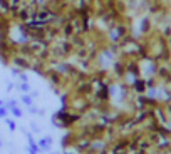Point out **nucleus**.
Returning a JSON list of instances; mask_svg holds the SVG:
<instances>
[{
	"mask_svg": "<svg viewBox=\"0 0 171 154\" xmlns=\"http://www.w3.org/2000/svg\"><path fill=\"white\" fill-rule=\"evenodd\" d=\"M4 121H5V124H7L8 131H12V133H14V131L17 129V124H15V121H14V119H8V117H5Z\"/></svg>",
	"mask_w": 171,
	"mask_h": 154,
	"instance_id": "obj_12",
	"label": "nucleus"
},
{
	"mask_svg": "<svg viewBox=\"0 0 171 154\" xmlns=\"http://www.w3.org/2000/svg\"><path fill=\"white\" fill-rule=\"evenodd\" d=\"M69 40H71V44L74 45V50H76V49H79V47H86L87 35H84V34H81V32H76Z\"/></svg>",
	"mask_w": 171,
	"mask_h": 154,
	"instance_id": "obj_5",
	"label": "nucleus"
},
{
	"mask_svg": "<svg viewBox=\"0 0 171 154\" xmlns=\"http://www.w3.org/2000/svg\"><path fill=\"white\" fill-rule=\"evenodd\" d=\"M111 72H113V75H114L116 80L123 79L124 74H126V59L119 55V57L113 62V65H111Z\"/></svg>",
	"mask_w": 171,
	"mask_h": 154,
	"instance_id": "obj_3",
	"label": "nucleus"
},
{
	"mask_svg": "<svg viewBox=\"0 0 171 154\" xmlns=\"http://www.w3.org/2000/svg\"><path fill=\"white\" fill-rule=\"evenodd\" d=\"M20 72H24V70H20L18 67H14V65L10 67V74L14 75V77H18V74H20Z\"/></svg>",
	"mask_w": 171,
	"mask_h": 154,
	"instance_id": "obj_16",
	"label": "nucleus"
},
{
	"mask_svg": "<svg viewBox=\"0 0 171 154\" xmlns=\"http://www.w3.org/2000/svg\"><path fill=\"white\" fill-rule=\"evenodd\" d=\"M169 62H171V55H169Z\"/></svg>",
	"mask_w": 171,
	"mask_h": 154,
	"instance_id": "obj_28",
	"label": "nucleus"
},
{
	"mask_svg": "<svg viewBox=\"0 0 171 154\" xmlns=\"http://www.w3.org/2000/svg\"><path fill=\"white\" fill-rule=\"evenodd\" d=\"M15 89H18L20 92H24V94H29L30 90H32L29 82H18V84H15Z\"/></svg>",
	"mask_w": 171,
	"mask_h": 154,
	"instance_id": "obj_10",
	"label": "nucleus"
},
{
	"mask_svg": "<svg viewBox=\"0 0 171 154\" xmlns=\"http://www.w3.org/2000/svg\"><path fill=\"white\" fill-rule=\"evenodd\" d=\"M2 106H5V100L4 99H0V107H2Z\"/></svg>",
	"mask_w": 171,
	"mask_h": 154,
	"instance_id": "obj_24",
	"label": "nucleus"
},
{
	"mask_svg": "<svg viewBox=\"0 0 171 154\" xmlns=\"http://www.w3.org/2000/svg\"><path fill=\"white\" fill-rule=\"evenodd\" d=\"M131 24L133 22H129L126 17H124L123 20H119V22H116L114 25L107 27V30L104 32L106 39H107V44H119L127 34L131 32Z\"/></svg>",
	"mask_w": 171,
	"mask_h": 154,
	"instance_id": "obj_1",
	"label": "nucleus"
},
{
	"mask_svg": "<svg viewBox=\"0 0 171 154\" xmlns=\"http://www.w3.org/2000/svg\"><path fill=\"white\" fill-rule=\"evenodd\" d=\"M168 152H171V141H169V147H168Z\"/></svg>",
	"mask_w": 171,
	"mask_h": 154,
	"instance_id": "obj_26",
	"label": "nucleus"
},
{
	"mask_svg": "<svg viewBox=\"0 0 171 154\" xmlns=\"http://www.w3.org/2000/svg\"><path fill=\"white\" fill-rule=\"evenodd\" d=\"M20 102H22L25 107H29V106L34 104V97L30 96V94H22V96H20Z\"/></svg>",
	"mask_w": 171,
	"mask_h": 154,
	"instance_id": "obj_9",
	"label": "nucleus"
},
{
	"mask_svg": "<svg viewBox=\"0 0 171 154\" xmlns=\"http://www.w3.org/2000/svg\"><path fill=\"white\" fill-rule=\"evenodd\" d=\"M8 112H10V114L14 116V117H22V116H24V111H22L20 107H18V106H15V107L8 109Z\"/></svg>",
	"mask_w": 171,
	"mask_h": 154,
	"instance_id": "obj_11",
	"label": "nucleus"
},
{
	"mask_svg": "<svg viewBox=\"0 0 171 154\" xmlns=\"http://www.w3.org/2000/svg\"><path fill=\"white\" fill-rule=\"evenodd\" d=\"M17 79L20 80V82H29V77H27V74H25V72H20Z\"/></svg>",
	"mask_w": 171,
	"mask_h": 154,
	"instance_id": "obj_17",
	"label": "nucleus"
},
{
	"mask_svg": "<svg viewBox=\"0 0 171 154\" xmlns=\"http://www.w3.org/2000/svg\"><path fill=\"white\" fill-rule=\"evenodd\" d=\"M52 143H54V139H52L51 136H45V137H40L39 141H37V146L40 147V151H45V152H49L52 147Z\"/></svg>",
	"mask_w": 171,
	"mask_h": 154,
	"instance_id": "obj_7",
	"label": "nucleus"
},
{
	"mask_svg": "<svg viewBox=\"0 0 171 154\" xmlns=\"http://www.w3.org/2000/svg\"><path fill=\"white\" fill-rule=\"evenodd\" d=\"M74 34H76V29H74V25L71 24V22H66V24L61 27V35L64 37V39H71Z\"/></svg>",
	"mask_w": 171,
	"mask_h": 154,
	"instance_id": "obj_8",
	"label": "nucleus"
},
{
	"mask_svg": "<svg viewBox=\"0 0 171 154\" xmlns=\"http://www.w3.org/2000/svg\"><path fill=\"white\" fill-rule=\"evenodd\" d=\"M39 111H40V109H37L35 107V106H29V107H27V112H29V114H32V116H35V114H39Z\"/></svg>",
	"mask_w": 171,
	"mask_h": 154,
	"instance_id": "obj_14",
	"label": "nucleus"
},
{
	"mask_svg": "<svg viewBox=\"0 0 171 154\" xmlns=\"http://www.w3.org/2000/svg\"><path fill=\"white\" fill-rule=\"evenodd\" d=\"M156 154H171V152H168V151H159V152H156Z\"/></svg>",
	"mask_w": 171,
	"mask_h": 154,
	"instance_id": "obj_23",
	"label": "nucleus"
},
{
	"mask_svg": "<svg viewBox=\"0 0 171 154\" xmlns=\"http://www.w3.org/2000/svg\"><path fill=\"white\" fill-rule=\"evenodd\" d=\"M64 154H77V152H76V151H69V149H66V151H64Z\"/></svg>",
	"mask_w": 171,
	"mask_h": 154,
	"instance_id": "obj_21",
	"label": "nucleus"
},
{
	"mask_svg": "<svg viewBox=\"0 0 171 154\" xmlns=\"http://www.w3.org/2000/svg\"><path fill=\"white\" fill-rule=\"evenodd\" d=\"M166 42H168V45H169V49H171V37H168V39H166Z\"/></svg>",
	"mask_w": 171,
	"mask_h": 154,
	"instance_id": "obj_22",
	"label": "nucleus"
},
{
	"mask_svg": "<svg viewBox=\"0 0 171 154\" xmlns=\"http://www.w3.org/2000/svg\"><path fill=\"white\" fill-rule=\"evenodd\" d=\"M14 87H15V84H12V82H8V86H7V90H8V92H10V90H12V89H14Z\"/></svg>",
	"mask_w": 171,
	"mask_h": 154,
	"instance_id": "obj_20",
	"label": "nucleus"
},
{
	"mask_svg": "<svg viewBox=\"0 0 171 154\" xmlns=\"http://www.w3.org/2000/svg\"><path fill=\"white\" fill-rule=\"evenodd\" d=\"M4 147V141H2V137H0V149Z\"/></svg>",
	"mask_w": 171,
	"mask_h": 154,
	"instance_id": "obj_25",
	"label": "nucleus"
},
{
	"mask_svg": "<svg viewBox=\"0 0 171 154\" xmlns=\"http://www.w3.org/2000/svg\"><path fill=\"white\" fill-rule=\"evenodd\" d=\"M51 154H59V152H51Z\"/></svg>",
	"mask_w": 171,
	"mask_h": 154,
	"instance_id": "obj_27",
	"label": "nucleus"
},
{
	"mask_svg": "<svg viewBox=\"0 0 171 154\" xmlns=\"http://www.w3.org/2000/svg\"><path fill=\"white\" fill-rule=\"evenodd\" d=\"M24 134H25L27 143H29V146H27V152H29V154H40V152H42L40 147L37 146L35 139H34V136H32V133H27V131L24 129Z\"/></svg>",
	"mask_w": 171,
	"mask_h": 154,
	"instance_id": "obj_4",
	"label": "nucleus"
},
{
	"mask_svg": "<svg viewBox=\"0 0 171 154\" xmlns=\"http://www.w3.org/2000/svg\"><path fill=\"white\" fill-rule=\"evenodd\" d=\"M15 106H18V100H17V99H8V100H5V107H7V109H12V107H15Z\"/></svg>",
	"mask_w": 171,
	"mask_h": 154,
	"instance_id": "obj_13",
	"label": "nucleus"
},
{
	"mask_svg": "<svg viewBox=\"0 0 171 154\" xmlns=\"http://www.w3.org/2000/svg\"><path fill=\"white\" fill-rule=\"evenodd\" d=\"M146 80H144V77H138V79L134 80V84L131 86V90H133V94H144L146 92Z\"/></svg>",
	"mask_w": 171,
	"mask_h": 154,
	"instance_id": "obj_6",
	"label": "nucleus"
},
{
	"mask_svg": "<svg viewBox=\"0 0 171 154\" xmlns=\"http://www.w3.org/2000/svg\"><path fill=\"white\" fill-rule=\"evenodd\" d=\"M10 65H14V67H18L20 70L27 72V70H30V69H32V61H30L29 57H25V55L15 52V54L10 57Z\"/></svg>",
	"mask_w": 171,
	"mask_h": 154,
	"instance_id": "obj_2",
	"label": "nucleus"
},
{
	"mask_svg": "<svg viewBox=\"0 0 171 154\" xmlns=\"http://www.w3.org/2000/svg\"><path fill=\"white\" fill-rule=\"evenodd\" d=\"M29 94H30V96H32V97H34V99H35V97H37V96H39V92H37V90H30V92H29Z\"/></svg>",
	"mask_w": 171,
	"mask_h": 154,
	"instance_id": "obj_19",
	"label": "nucleus"
},
{
	"mask_svg": "<svg viewBox=\"0 0 171 154\" xmlns=\"http://www.w3.org/2000/svg\"><path fill=\"white\" fill-rule=\"evenodd\" d=\"M8 116V109L5 107V106H2V107H0V119H5Z\"/></svg>",
	"mask_w": 171,
	"mask_h": 154,
	"instance_id": "obj_15",
	"label": "nucleus"
},
{
	"mask_svg": "<svg viewBox=\"0 0 171 154\" xmlns=\"http://www.w3.org/2000/svg\"><path fill=\"white\" fill-rule=\"evenodd\" d=\"M30 127H32V131H34V133H40V129H39V126H37L35 122H32V124H30Z\"/></svg>",
	"mask_w": 171,
	"mask_h": 154,
	"instance_id": "obj_18",
	"label": "nucleus"
}]
</instances>
